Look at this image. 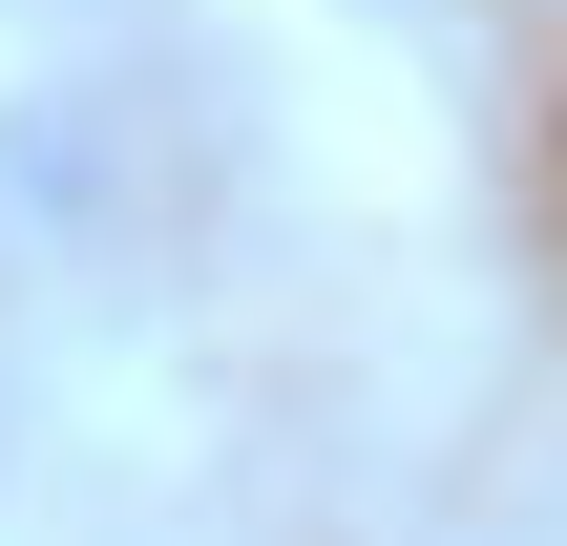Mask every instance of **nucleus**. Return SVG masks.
Wrapping results in <instances>:
<instances>
[{
	"label": "nucleus",
	"instance_id": "obj_1",
	"mask_svg": "<svg viewBox=\"0 0 567 546\" xmlns=\"http://www.w3.org/2000/svg\"><path fill=\"white\" fill-rule=\"evenodd\" d=\"M547 546H567V505H547Z\"/></svg>",
	"mask_w": 567,
	"mask_h": 546
}]
</instances>
